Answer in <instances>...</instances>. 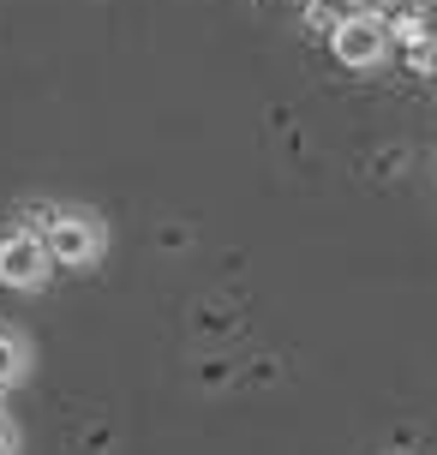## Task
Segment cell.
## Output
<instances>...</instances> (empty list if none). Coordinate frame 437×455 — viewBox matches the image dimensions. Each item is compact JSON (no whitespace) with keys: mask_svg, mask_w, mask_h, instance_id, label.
Returning <instances> with one entry per match:
<instances>
[{"mask_svg":"<svg viewBox=\"0 0 437 455\" xmlns=\"http://www.w3.org/2000/svg\"><path fill=\"white\" fill-rule=\"evenodd\" d=\"M330 48H336V60L354 67V72L384 67V54H390V19L371 12V6H347V12H336V24H330Z\"/></svg>","mask_w":437,"mask_h":455,"instance_id":"cell-1","label":"cell"},{"mask_svg":"<svg viewBox=\"0 0 437 455\" xmlns=\"http://www.w3.org/2000/svg\"><path fill=\"white\" fill-rule=\"evenodd\" d=\"M43 246H48V258H54L60 270H84V264L102 258V228H96L91 216H78V210H48Z\"/></svg>","mask_w":437,"mask_h":455,"instance_id":"cell-2","label":"cell"},{"mask_svg":"<svg viewBox=\"0 0 437 455\" xmlns=\"http://www.w3.org/2000/svg\"><path fill=\"white\" fill-rule=\"evenodd\" d=\"M48 270H54V258H48L43 234L19 228V234H6V240H0V288L30 294V288H43V282H48Z\"/></svg>","mask_w":437,"mask_h":455,"instance_id":"cell-3","label":"cell"},{"mask_svg":"<svg viewBox=\"0 0 437 455\" xmlns=\"http://www.w3.org/2000/svg\"><path fill=\"white\" fill-rule=\"evenodd\" d=\"M425 30H432V24H425V12H419V6H414V12H395V19H390V43L408 48V43H419Z\"/></svg>","mask_w":437,"mask_h":455,"instance_id":"cell-4","label":"cell"},{"mask_svg":"<svg viewBox=\"0 0 437 455\" xmlns=\"http://www.w3.org/2000/svg\"><path fill=\"white\" fill-rule=\"evenodd\" d=\"M24 378V347L12 336H0V389H12Z\"/></svg>","mask_w":437,"mask_h":455,"instance_id":"cell-5","label":"cell"},{"mask_svg":"<svg viewBox=\"0 0 437 455\" xmlns=\"http://www.w3.org/2000/svg\"><path fill=\"white\" fill-rule=\"evenodd\" d=\"M408 67L414 72H437V30H425L419 43H408Z\"/></svg>","mask_w":437,"mask_h":455,"instance_id":"cell-6","label":"cell"},{"mask_svg":"<svg viewBox=\"0 0 437 455\" xmlns=\"http://www.w3.org/2000/svg\"><path fill=\"white\" fill-rule=\"evenodd\" d=\"M336 12H342V6H336V0H312V6H306V24H312V30H323V36H330V24H336Z\"/></svg>","mask_w":437,"mask_h":455,"instance_id":"cell-7","label":"cell"},{"mask_svg":"<svg viewBox=\"0 0 437 455\" xmlns=\"http://www.w3.org/2000/svg\"><path fill=\"white\" fill-rule=\"evenodd\" d=\"M0 455H12V432L6 426H0Z\"/></svg>","mask_w":437,"mask_h":455,"instance_id":"cell-8","label":"cell"},{"mask_svg":"<svg viewBox=\"0 0 437 455\" xmlns=\"http://www.w3.org/2000/svg\"><path fill=\"white\" fill-rule=\"evenodd\" d=\"M336 6H342V12H347V6H371V0H336Z\"/></svg>","mask_w":437,"mask_h":455,"instance_id":"cell-9","label":"cell"}]
</instances>
